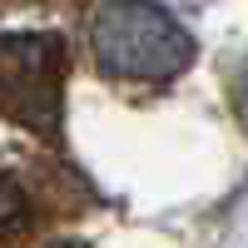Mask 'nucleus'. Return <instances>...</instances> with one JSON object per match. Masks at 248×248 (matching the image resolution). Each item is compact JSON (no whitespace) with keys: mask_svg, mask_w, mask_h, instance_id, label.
I'll list each match as a JSON object with an SVG mask.
<instances>
[{"mask_svg":"<svg viewBox=\"0 0 248 248\" xmlns=\"http://www.w3.org/2000/svg\"><path fill=\"white\" fill-rule=\"evenodd\" d=\"M55 248H79V243H55Z\"/></svg>","mask_w":248,"mask_h":248,"instance_id":"3","label":"nucleus"},{"mask_svg":"<svg viewBox=\"0 0 248 248\" xmlns=\"http://www.w3.org/2000/svg\"><path fill=\"white\" fill-rule=\"evenodd\" d=\"M90 50L105 75L159 85L194 60V40L154 0H105L90 20Z\"/></svg>","mask_w":248,"mask_h":248,"instance_id":"1","label":"nucleus"},{"mask_svg":"<svg viewBox=\"0 0 248 248\" xmlns=\"http://www.w3.org/2000/svg\"><path fill=\"white\" fill-rule=\"evenodd\" d=\"M65 94V45L55 35L5 40V114L25 129H55Z\"/></svg>","mask_w":248,"mask_h":248,"instance_id":"2","label":"nucleus"}]
</instances>
